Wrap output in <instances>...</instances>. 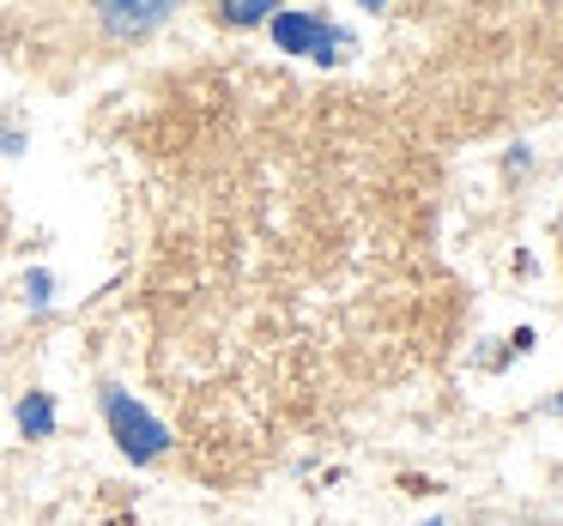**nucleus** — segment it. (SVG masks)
<instances>
[{
  "label": "nucleus",
  "mask_w": 563,
  "mask_h": 526,
  "mask_svg": "<svg viewBox=\"0 0 563 526\" xmlns=\"http://www.w3.org/2000/svg\"><path fill=\"white\" fill-rule=\"evenodd\" d=\"M267 37L279 55H297V61H316V67H333L352 55V31L333 13H316V7H273Z\"/></svg>",
  "instance_id": "1"
},
{
  "label": "nucleus",
  "mask_w": 563,
  "mask_h": 526,
  "mask_svg": "<svg viewBox=\"0 0 563 526\" xmlns=\"http://www.w3.org/2000/svg\"><path fill=\"white\" fill-rule=\"evenodd\" d=\"M98 412H103V424H110V441L134 466H152V460L170 454V424H164L158 412H146L122 381H103V388H98Z\"/></svg>",
  "instance_id": "2"
},
{
  "label": "nucleus",
  "mask_w": 563,
  "mask_h": 526,
  "mask_svg": "<svg viewBox=\"0 0 563 526\" xmlns=\"http://www.w3.org/2000/svg\"><path fill=\"white\" fill-rule=\"evenodd\" d=\"M98 25L110 37H152L158 25H170V0H103L98 7Z\"/></svg>",
  "instance_id": "3"
},
{
  "label": "nucleus",
  "mask_w": 563,
  "mask_h": 526,
  "mask_svg": "<svg viewBox=\"0 0 563 526\" xmlns=\"http://www.w3.org/2000/svg\"><path fill=\"white\" fill-rule=\"evenodd\" d=\"M13 424H19V436H25V441H49L55 436V393H43V388L19 393Z\"/></svg>",
  "instance_id": "4"
},
{
  "label": "nucleus",
  "mask_w": 563,
  "mask_h": 526,
  "mask_svg": "<svg viewBox=\"0 0 563 526\" xmlns=\"http://www.w3.org/2000/svg\"><path fill=\"white\" fill-rule=\"evenodd\" d=\"M267 19H273V0H224L219 7V25H231V31H255Z\"/></svg>",
  "instance_id": "5"
},
{
  "label": "nucleus",
  "mask_w": 563,
  "mask_h": 526,
  "mask_svg": "<svg viewBox=\"0 0 563 526\" xmlns=\"http://www.w3.org/2000/svg\"><path fill=\"white\" fill-rule=\"evenodd\" d=\"M25 303H31V309H49V303H55V279H49V267H31V272H25Z\"/></svg>",
  "instance_id": "6"
},
{
  "label": "nucleus",
  "mask_w": 563,
  "mask_h": 526,
  "mask_svg": "<svg viewBox=\"0 0 563 526\" xmlns=\"http://www.w3.org/2000/svg\"><path fill=\"white\" fill-rule=\"evenodd\" d=\"M0 152H13V158L25 152V127H19V122H7V127H0Z\"/></svg>",
  "instance_id": "7"
},
{
  "label": "nucleus",
  "mask_w": 563,
  "mask_h": 526,
  "mask_svg": "<svg viewBox=\"0 0 563 526\" xmlns=\"http://www.w3.org/2000/svg\"><path fill=\"white\" fill-rule=\"evenodd\" d=\"M527 170H533V152L515 146V152H509V176H527Z\"/></svg>",
  "instance_id": "8"
},
{
  "label": "nucleus",
  "mask_w": 563,
  "mask_h": 526,
  "mask_svg": "<svg viewBox=\"0 0 563 526\" xmlns=\"http://www.w3.org/2000/svg\"><path fill=\"white\" fill-rule=\"evenodd\" d=\"M545 417H563V388H558V393H551V400H545Z\"/></svg>",
  "instance_id": "9"
},
{
  "label": "nucleus",
  "mask_w": 563,
  "mask_h": 526,
  "mask_svg": "<svg viewBox=\"0 0 563 526\" xmlns=\"http://www.w3.org/2000/svg\"><path fill=\"white\" fill-rule=\"evenodd\" d=\"M424 526H449V521H442V514H437V521H424Z\"/></svg>",
  "instance_id": "10"
}]
</instances>
